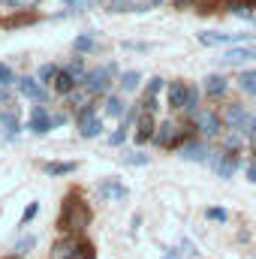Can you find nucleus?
<instances>
[{"instance_id": "obj_1", "label": "nucleus", "mask_w": 256, "mask_h": 259, "mask_svg": "<svg viewBox=\"0 0 256 259\" xmlns=\"http://www.w3.org/2000/svg\"><path fill=\"white\" fill-rule=\"evenodd\" d=\"M88 220H91V211H88L81 202L69 199V202H66V208H64V214H61V226L72 229V232H78V229H84V226H88Z\"/></svg>"}, {"instance_id": "obj_2", "label": "nucleus", "mask_w": 256, "mask_h": 259, "mask_svg": "<svg viewBox=\"0 0 256 259\" xmlns=\"http://www.w3.org/2000/svg\"><path fill=\"white\" fill-rule=\"evenodd\" d=\"M52 259H94V253H91V247H88V244L66 238V241H58V244H55Z\"/></svg>"}, {"instance_id": "obj_3", "label": "nucleus", "mask_w": 256, "mask_h": 259, "mask_svg": "<svg viewBox=\"0 0 256 259\" xmlns=\"http://www.w3.org/2000/svg\"><path fill=\"white\" fill-rule=\"evenodd\" d=\"M115 75V64L112 66H100V69H91L88 75H84V88H88V94H103L106 88H109V78Z\"/></svg>"}, {"instance_id": "obj_4", "label": "nucleus", "mask_w": 256, "mask_h": 259, "mask_svg": "<svg viewBox=\"0 0 256 259\" xmlns=\"http://www.w3.org/2000/svg\"><path fill=\"white\" fill-rule=\"evenodd\" d=\"M193 121H196V127L202 130L205 136H217V133H220V118H217L211 109H199V112L193 115Z\"/></svg>"}, {"instance_id": "obj_5", "label": "nucleus", "mask_w": 256, "mask_h": 259, "mask_svg": "<svg viewBox=\"0 0 256 259\" xmlns=\"http://www.w3.org/2000/svg\"><path fill=\"white\" fill-rule=\"evenodd\" d=\"M52 124H55V118H49V109L46 106H33V112H30V130L42 136V133L52 130Z\"/></svg>"}, {"instance_id": "obj_6", "label": "nucleus", "mask_w": 256, "mask_h": 259, "mask_svg": "<svg viewBox=\"0 0 256 259\" xmlns=\"http://www.w3.org/2000/svg\"><path fill=\"white\" fill-rule=\"evenodd\" d=\"M18 84V91L24 94V97H30V100H36V103H46V88H42V81H33V78H18L15 81Z\"/></svg>"}, {"instance_id": "obj_7", "label": "nucleus", "mask_w": 256, "mask_h": 259, "mask_svg": "<svg viewBox=\"0 0 256 259\" xmlns=\"http://www.w3.org/2000/svg\"><path fill=\"white\" fill-rule=\"evenodd\" d=\"M78 130H81V136H88V139H94V136H100V130H103V121L91 112V109H84L81 112V118H78Z\"/></svg>"}, {"instance_id": "obj_8", "label": "nucleus", "mask_w": 256, "mask_h": 259, "mask_svg": "<svg viewBox=\"0 0 256 259\" xmlns=\"http://www.w3.org/2000/svg\"><path fill=\"white\" fill-rule=\"evenodd\" d=\"M184 103H187V84L175 81V84L169 88V106H172V109H184Z\"/></svg>"}, {"instance_id": "obj_9", "label": "nucleus", "mask_w": 256, "mask_h": 259, "mask_svg": "<svg viewBox=\"0 0 256 259\" xmlns=\"http://www.w3.org/2000/svg\"><path fill=\"white\" fill-rule=\"evenodd\" d=\"M178 136H181V130L175 127L172 121H166V124L160 127V133H154V139H157L160 145H172V142H178Z\"/></svg>"}, {"instance_id": "obj_10", "label": "nucleus", "mask_w": 256, "mask_h": 259, "mask_svg": "<svg viewBox=\"0 0 256 259\" xmlns=\"http://www.w3.org/2000/svg\"><path fill=\"white\" fill-rule=\"evenodd\" d=\"M235 166H238V160H235V157H226V154L214 157V169L220 172V178H229V175L235 172Z\"/></svg>"}, {"instance_id": "obj_11", "label": "nucleus", "mask_w": 256, "mask_h": 259, "mask_svg": "<svg viewBox=\"0 0 256 259\" xmlns=\"http://www.w3.org/2000/svg\"><path fill=\"white\" fill-rule=\"evenodd\" d=\"M100 196H103V199H127V187L118 184V181H106V184L100 187Z\"/></svg>"}, {"instance_id": "obj_12", "label": "nucleus", "mask_w": 256, "mask_h": 259, "mask_svg": "<svg viewBox=\"0 0 256 259\" xmlns=\"http://www.w3.org/2000/svg\"><path fill=\"white\" fill-rule=\"evenodd\" d=\"M241 61H256V49H235L223 58V64H241Z\"/></svg>"}, {"instance_id": "obj_13", "label": "nucleus", "mask_w": 256, "mask_h": 259, "mask_svg": "<svg viewBox=\"0 0 256 259\" xmlns=\"http://www.w3.org/2000/svg\"><path fill=\"white\" fill-rule=\"evenodd\" d=\"M238 36L232 33H199V42L202 46H220V42H235Z\"/></svg>"}, {"instance_id": "obj_14", "label": "nucleus", "mask_w": 256, "mask_h": 259, "mask_svg": "<svg viewBox=\"0 0 256 259\" xmlns=\"http://www.w3.org/2000/svg\"><path fill=\"white\" fill-rule=\"evenodd\" d=\"M205 154H208V148L199 145V142H190V145L181 148V157H184V160H205Z\"/></svg>"}, {"instance_id": "obj_15", "label": "nucleus", "mask_w": 256, "mask_h": 259, "mask_svg": "<svg viewBox=\"0 0 256 259\" xmlns=\"http://www.w3.org/2000/svg\"><path fill=\"white\" fill-rule=\"evenodd\" d=\"M205 91H208L211 97L226 94V78H223V75H211V78H208V84H205Z\"/></svg>"}, {"instance_id": "obj_16", "label": "nucleus", "mask_w": 256, "mask_h": 259, "mask_svg": "<svg viewBox=\"0 0 256 259\" xmlns=\"http://www.w3.org/2000/svg\"><path fill=\"white\" fill-rule=\"evenodd\" d=\"M72 84H75V78H72V75H69V72H58V78H55V91H58V94H69V91H72Z\"/></svg>"}, {"instance_id": "obj_17", "label": "nucleus", "mask_w": 256, "mask_h": 259, "mask_svg": "<svg viewBox=\"0 0 256 259\" xmlns=\"http://www.w3.org/2000/svg\"><path fill=\"white\" fill-rule=\"evenodd\" d=\"M238 84H241V91H244V94H256V69H247V72H241Z\"/></svg>"}, {"instance_id": "obj_18", "label": "nucleus", "mask_w": 256, "mask_h": 259, "mask_svg": "<svg viewBox=\"0 0 256 259\" xmlns=\"http://www.w3.org/2000/svg\"><path fill=\"white\" fill-rule=\"evenodd\" d=\"M154 136V121L151 118H142L139 121V133H136V142H148Z\"/></svg>"}, {"instance_id": "obj_19", "label": "nucleus", "mask_w": 256, "mask_h": 259, "mask_svg": "<svg viewBox=\"0 0 256 259\" xmlns=\"http://www.w3.org/2000/svg\"><path fill=\"white\" fill-rule=\"evenodd\" d=\"M46 172L49 175H69V172H75V163H49Z\"/></svg>"}, {"instance_id": "obj_20", "label": "nucleus", "mask_w": 256, "mask_h": 259, "mask_svg": "<svg viewBox=\"0 0 256 259\" xmlns=\"http://www.w3.org/2000/svg\"><path fill=\"white\" fill-rule=\"evenodd\" d=\"M106 115L121 118V115H124V103H121L118 97H109V100H106Z\"/></svg>"}, {"instance_id": "obj_21", "label": "nucleus", "mask_w": 256, "mask_h": 259, "mask_svg": "<svg viewBox=\"0 0 256 259\" xmlns=\"http://www.w3.org/2000/svg\"><path fill=\"white\" fill-rule=\"evenodd\" d=\"M66 72H69V75H72L75 81H84V75H88V72H84V66H81V58H75L72 64L66 66Z\"/></svg>"}, {"instance_id": "obj_22", "label": "nucleus", "mask_w": 256, "mask_h": 259, "mask_svg": "<svg viewBox=\"0 0 256 259\" xmlns=\"http://www.w3.org/2000/svg\"><path fill=\"white\" fill-rule=\"evenodd\" d=\"M94 49H97V39H94L91 33H88V36H78V39H75V52H94Z\"/></svg>"}, {"instance_id": "obj_23", "label": "nucleus", "mask_w": 256, "mask_h": 259, "mask_svg": "<svg viewBox=\"0 0 256 259\" xmlns=\"http://www.w3.org/2000/svg\"><path fill=\"white\" fill-rule=\"evenodd\" d=\"M196 106H199V94H196V88H187V103H184V109H187L190 115H196V112H199Z\"/></svg>"}, {"instance_id": "obj_24", "label": "nucleus", "mask_w": 256, "mask_h": 259, "mask_svg": "<svg viewBox=\"0 0 256 259\" xmlns=\"http://www.w3.org/2000/svg\"><path fill=\"white\" fill-rule=\"evenodd\" d=\"M0 124L9 130V133H15V130H18V115H12V112H3V115H0Z\"/></svg>"}, {"instance_id": "obj_25", "label": "nucleus", "mask_w": 256, "mask_h": 259, "mask_svg": "<svg viewBox=\"0 0 256 259\" xmlns=\"http://www.w3.org/2000/svg\"><path fill=\"white\" fill-rule=\"evenodd\" d=\"M52 78H58V66L55 64L39 66V81H52Z\"/></svg>"}, {"instance_id": "obj_26", "label": "nucleus", "mask_w": 256, "mask_h": 259, "mask_svg": "<svg viewBox=\"0 0 256 259\" xmlns=\"http://www.w3.org/2000/svg\"><path fill=\"white\" fill-rule=\"evenodd\" d=\"M121 84H124V91H133V88L139 84V72H124V78H121Z\"/></svg>"}, {"instance_id": "obj_27", "label": "nucleus", "mask_w": 256, "mask_h": 259, "mask_svg": "<svg viewBox=\"0 0 256 259\" xmlns=\"http://www.w3.org/2000/svg\"><path fill=\"white\" fill-rule=\"evenodd\" d=\"M15 81V75H12V69L6 64H0V84H12Z\"/></svg>"}, {"instance_id": "obj_28", "label": "nucleus", "mask_w": 256, "mask_h": 259, "mask_svg": "<svg viewBox=\"0 0 256 259\" xmlns=\"http://www.w3.org/2000/svg\"><path fill=\"white\" fill-rule=\"evenodd\" d=\"M30 247H33V238L27 235V238H21V241L15 244V253H30Z\"/></svg>"}, {"instance_id": "obj_29", "label": "nucleus", "mask_w": 256, "mask_h": 259, "mask_svg": "<svg viewBox=\"0 0 256 259\" xmlns=\"http://www.w3.org/2000/svg\"><path fill=\"white\" fill-rule=\"evenodd\" d=\"M127 163H130V166H145V163H148V157H145V154H130Z\"/></svg>"}, {"instance_id": "obj_30", "label": "nucleus", "mask_w": 256, "mask_h": 259, "mask_svg": "<svg viewBox=\"0 0 256 259\" xmlns=\"http://www.w3.org/2000/svg\"><path fill=\"white\" fill-rule=\"evenodd\" d=\"M160 88H163V78H151V84H148V97H157Z\"/></svg>"}, {"instance_id": "obj_31", "label": "nucleus", "mask_w": 256, "mask_h": 259, "mask_svg": "<svg viewBox=\"0 0 256 259\" xmlns=\"http://www.w3.org/2000/svg\"><path fill=\"white\" fill-rule=\"evenodd\" d=\"M36 211H39V205L33 202V205H27V211H24V217H21V223H27V220H33L36 217Z\"/></svg>"}, {"instance_id": "obj_32", "label": "nucleus", "mask_w": 256, "mask_h": 259, "mask_svg": "<svg viewBox=\"0 0 256 259\" xmlns=\"http://www.w3.org/2000/svg\"><path fill=\"white\" fill-rule=\"evenodd\" d=\"M124 139H127V130L121 127V130H115V133H112V139H109V142H112V145H121Z\"/></svg>"}, {"instance_id": "obj_33", "label": "nucleus", "mask_w": 256, "mask_h": 259, "mask_svg": "<svg viewBox=\"0 0 256 259\" xmlns=\"http://www.w3.org/2000/svg\"><path fill=\"white\" fill-rule=\"evenodd\" d=\"M64 3H69V6H97L100 0H64Z\"/></svg>"}, {"instance_id": "obj_34", "label": "nucleus", "mask_w": 256, "mask_h": 259, "mask_svg": "<svg viewBox=\"0 0 256 259\" xmlns=\"http://www.w3.org/2000/svg\"><path fill=\"white\" fill-rule=\"evenodd\" d=\"M208 217H211V220H226V211H220V208H211V211H208Z\"/></svg>"}, {"instance_id": "obj_35", "label": "nucleus", "mask_w": 256, "mask_h": 259, "mask_svg": "<svg viewBox=\"0 0 256 259\" xmlns=\"http://www.w3.org/2000/svg\"><path fill=\"white\" fill-rule=\"evenodd\" d=\"M232 12H235V15H244V18H250V9H247V6H232Z\"/></svg>"}, {"instance_id": "obj_36", "label": "nucleus", "mask_w": 256, "mask_h": 259, "mask_svg": "<svg viewBox=\"0 0 256 259\" xmlns=\"http://www.w3.org/2000/svg\"><path fill=\"white\" fill-rule=\"evenodd\" d=\"M247 175H250V181H256V166H250V169H247Z\"/></svg>"}, {"instance_id": "obj_37", "label": "nucleus", "mask_w": 256, "mask_h": 259, "mask_svg": "<svg viewBox=\"0 0 256 259\" xmlns=\"http://www.w3.org/2000/svg\"><path fill=\"white\" fill-rule=\"evenodd\" d=\"M163 259H178V253H175V250H172V253H166V256Z\"/></svg>"}, {"instance_id": "obj_38", "label": "nucleus", "mask_w": 256, "mask_h": 259, "mask_svg": "<svg viewBox=\"0 0 256 259\" xmlns=\"http://www.w3.org/2000/svg\"><path fill=\"white\" fill-rule=\"evenodd\" d=\"M0 3H12V6H15V3H18V0H0Z\"/></svg>"}]
</instances>
